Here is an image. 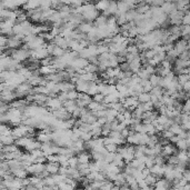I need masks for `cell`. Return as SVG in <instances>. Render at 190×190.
Masks as SVG:
<instances>
[{
	"label": "cell",
	"mask_w": 190,
	"mask_h": 190,
	"mask_svg": "<svg viewBox=\"0 0 190 190\" xmlns=\"http://www.w3.org/2000/svg\"><path fill=\"white\" fill-rule=\"evenodd\" d=\"M118 147L116 144H110L108 146H106V149H107L108 152H112V154H117V150H118Z\"/></svg>",
	"instance_id": "cell-15"
},
{
	"label": "cell",
	"mask_w": 190,
	"mask_h": 190,
	"mask_svg": "<svg viewBox=\"0 0 190 190\" xmlns=\"http://www.w3.org/2000/svg\"><path fill=\"white\" fill-rule=\"evenodd\" d=\"M108 19H109V18H107L106 16H103V13L99 15V17L95 20V27L96 28H103V27H105V26H107Z\"/></svg>",
	"instance_id": "cell-7"
},
{
	"label": "cell",
	"mask_w": 190,
	"mask_h": 190,
	"mask_svg": "<svg viewBox=\"0 0 190 190\" xmlns=\"http://www.w3.org/2000/svg\"><path fill=\"white\" fill-rule=\"evenodd\" d=\"M63 108L72 115V112L75 111L77 108H78V105H77V100H68L67 103H63Z\"/></svg>",
	"instance_id": "cell-6"
},
{
	"label": "cell",
	"mask_w": 190,
	"mask_h": 190,
	"mask_svg": "<svg viewBox=\"0 0 190 190\" xmlns=\"http://www.w3.org/2000/svg\"><path fill=\"white\" fill-rule=\"evenodd\" d=\"M175 50L179 54V56H180L181 54H183L185 51H187V50H189V44H188L187 40L185 39H180L178 40L177 42H175Z\"/></svg>",
	"instance_id": "cell-3"
},
{
	"label": "cell",
	"mask_w": 190,
	"mask_h": 190,
	"mask_svg": "<svg viewBox=\"0 0 190 190\" xmlns=\"http://www.w3.org/2000/svg\"><path fill=\"white\" fill-rule=\"evenodd\" d=\"M67 96H68V100H77L78 99L79 92L77 90H71L69 92H67Z\"/></svg>",
	"instance_id": "cell-14"
},
{
	"label": "cell",
	"mask_w": 190,
	"mask_h": 190,
	"mask_svg": "<svg viewBox=\"0 0 190 190\" xmlns=\"http://www.w3.org/2000/svg\"><path fill=\"white\" fill-rule=\"evenodd\" d=\"M0 134H1V136H11L12 129H10L9 126H7L6 124H3L0 127Z\"/></svg>",
	"instance_id": "cell-11"
},
{
	"label": "cell",
	"mask_w": 190,
	"mask_h": 190,
	"mask_svg": "<svg viewBox=\"0 0 190 190\" xmlns=\"http://www.w3.org/2000/svg\"><path fill=\"white\" fill-rule=\"evenodd\" d=\"M161 9H162V11L165 12L167 16H169L170 13H172L175 10H177L173 3H165V5L161 7Z\"/></svg>",
	"instance_id": "cell-8"
},
{
	"label": "cell",
	"mask_w": 190,
	"mask_h": 190,
	"mask_svg": "<svg viewBox=\"0 0 190 190\" xmlns=\"http://www.w3.org/2000/svg\"><path fill=\"white\" fill-rule=\"evenodd\" d=\"M138 101L139 103H150L151 101V97H150V93L148 92H144L138 97Z\"/></svg>",
	"instance_id": "cell-10"
},
{
	"label": "cell",
	"mask_w": 190,
	"mask_h": 190,
	"mask_svg": "<svg viewBox=\"0 0 190 190\" xmlns=\"http://www.w3.org/2000/svg\"><path fill=\"white\" fill-rule=\"evenodd\" d=\"M46 106L49 107V111H56V110H59L63 107V103H61L59 100L58 97H55V98H50L48 97V100H47Z\"/></svg>",
	"instance_id": "cell-2"
},
{
	"label": "cell",
	"mask_w": 190,
	"mask_h": 190,
	"mask_svg": "<svg viewBox=\"0 0 190 190\" xmlns=\"http://www.w3.org/2000/svg\"><path fill=\"white\" fill-rule=\"evenodd\" d=\"M188 67H189V68H190V60H189V65H188Z\"/></svg>",
	"instance_id": "cell-20"
},
{
	"label": "cell",
	"mask_w": 190,
	"mask_h": 190,
	"mask_svg": "<svg viewBox=\"0 0 190 190\" xmlns=\"http://www.w3.org/2000/svg\"><path fill=\"white\" fill-rule=\"evenodd\" d=\"M0 140H1V146H10V145H15L16 142L12 136H1Z\"/></svg>",
	"instance_id": "cell-9"
},
{
	"label": "cell",
	"mask_w": 190,
	"mask_h": 190,
	"mask_svg": "<svg viewBox=\"0 0 190 190\" xmlns=\"http://www.w3.org/2000/svg\"><path fill=\"white\" fill-rule=\"evenodd\" d=\"M182 24L183 26H190V13H188V12L183 16Z\"/></svg>",
	"instance_id": "cell-18"
},
{
	"label": "cell",
	"mask_w": 190,
	"mask_h": 190,
	"mask_svg": "<svg viewBox=\"0 0 190 190\" xmlns=\"http://www.w3.org/2000/svg\"><path fill=\"white\" fill-rule=\"evenodd\" d=\"M27 171L32 176H40L46 171V163H34L28 167Z\"/></svg>",
	"instance_id": "cell-1"
},
{
	"label": "cell",
	"mask_w": 190,
	"mask_h": 190,
	"mask_svg": "<svg viewBox=\"0 0 190 190\" xmlns=\"http://www.w3.org/2000/svg\"><path fill=\"white\" fill-rule=\"evenodd\" d=\"M77 158H78V161L80 165H86V163H89V160L91 158V154H89L88 151H81Z\"/></svg>",
	"instance_id": "cell-5"
},
{
	"label": "cell",
	"mask_w": 190,
	"mask_h": 190,
	"mask_svg": "<svg viewBox=\"0 0 190 190\" xmlns=\"http://www.w3.org/2000/svg\"><path fill=\"white\" fill-rule=\"evenodd\" d=\"M178 81L181 86H183L189 81V77H188V75H179L178 76Z\"/></svg>",
	"instance_id": "cell-16"
},
{
	"label": "cell",
	"mask_w": 190,
	"mask_h": 190,
	"mask_svg": "<svg viewBox=\"0 0 190 190\" xmlns=\"http://www.w3.org/2000/svg\"><path fill=\"white\" fill-rule=\"evenodd\" d=\"M26 189L27 190H39L37 187H34V186H32V185H29V186H27L26 187Z\"/></svg>",
	"instance_id": "cell-19"
},
{
	"label": "cell",
	"mask_w": 190,
	"mask_h": 190,
	"mask_svg": "<svg viewBox=\"0 0 190 190\" xmlns=\"http://www.w3.org/2000/svg\"><path fill=\"white\" fill-rule=\"evenodd\" d=\"M59 169H60L59 163H52V162L46 163V170L49 172V175L51 176L57 175V173H59Z\"/></svg>",
	"instance_id": "cell-4"
},
{
	"label": "cell",
	"mask_w": 190,
	"mask_h": 190,
	"mask_svg": "<svg viewBox=\"0 0 190 190\" xmlns=\"http://www.w3.org/2000/svg\"><path fill=\"white\" fill-rule=\"evenodd\" d=\"M105 96L101 95V93H97V95L95 96V97L92 98L93 101H96V103H103V100H105Z\"/></svg>",
	"instance_id": "cell-17"
},
{
	"label": "cell",
	"mask_w": 190,
	"mask_h": 190,
	"mask_svg": "<svg viewBox=\"0 0 190 190\" xmlns=\"http://www.w3.org/2000/svg\"><path fill=\"white\" fill-rule=\"evenodd\" d=\"M109 5H110V3H108V1H101V3H96V9L98 10V11H106V10L109 8Z\"/></svg>",
	"instance_id": "cell-12"
},
{
	"label": "cell",
	"mask_w": 190,
	"mask_h": 190,
	"mask_svg": "<svg viewBox=\"0 0 190 190\" xmlns=\"http://www.w3.org/2000/svg\"><path fill=\"white\" fill-rule=\"evenodd\" d=\"M86 72H89V73H97L99 71V68H98L97 65H93V63H89L87 67L85 68Z\"/></svg>",
	"instance_id": "cell-13"
}]
</instances>
